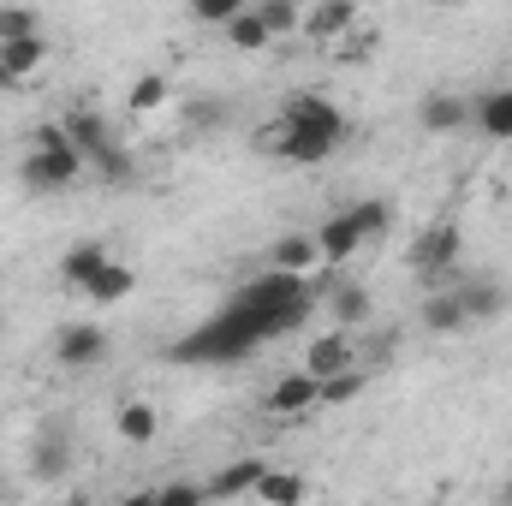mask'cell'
<instances>
[{"label":"cell","instance_id":"2","mask_svg":"<svg viewBox=\"0 0 512 506\" xmlns=\"http://www.w3.org/2000/svg\"><path fill=\"white\" fill-rule=\"evenodd\" d=\"M239 304H251L256 316H262V328H268V340H280V334H292V328L310 316L316 292H310L304 274H292V268H268V274H256L251 286L239 292Z\"/></svg>","mask_w":512,"mask_h":506},{"label":"cell","instance_id":"13","mask_svg":"<svg viewBox=\"0 0 512 506\" xmlns=\"http://www.w3.org/2000/svg\"><path fill=\"white\" fill-rule=\"evenodd\" d=\"M334 149H340V137H328V131L286 126V149H280V161H292V167H316V161H328Z\"/></svg>","mask_w":512,"mask_h":506},{"label":"cell","instance_id":"16","mask_svg":"<svg viewBox=\"0 0 512 506\" xmlns=\"http://www.w3.org/2000/svg\"><path fill=\"white\" fill-rule=\"evenodd\" d=\"M274 268H292V274L328 268V262H322V245H316V233H286V239L274 245Z\"/></svg>","mask_w":512,"mask_h":506},{"label":"cell","instance_id":"22","mask_svg":"<svg viewBox=\"0 0 512 506\" xmlns=\"http://www.w3.org/2000/svg\"><path fill=\"white\" fill-rule=\"evenodd\" d=\"M66 453H72V429H66V423H48V429L36 435V471L54 477V471L66 465Z\"/></svg>","mask_w":512,"mask_h":506},{"label":"cell","instance_id":"4","mask_svg":"<svg viewBox=\"0 0 512 506\" xmlns=\"http://www.w3.org/2000/svg\"><path fill=\"white\" fill-rule=\"evenodd\" d=\"M459 245H465V239H459V221H429L423 239L411 245V268H417L423 280H441V274L459 262Z\"/></svg>","mask_w":512,"mask_h":506},{"label":"cell","instance_id":"31","mask_svg":"<svg viewBox=\"0 0 512 506\" xmlns=\"http://www.w3.org/2000/svg\"><path fill=\"white\" fill-rule=\"evenodd\" d=\"M12 36H36V12L30 6H0V42Z\"/></svg>","mask_w":512,"mask_h":506},{"label":"cell","instance_id":"32","mask_svg":"<svg viewBox=\"0 0 512 506\" xmlns=\"http://www.w3.org/2000/svg\"><path fill=\"white\" fill-rule=\"evenodd\" d=\"M251 0H191V12L203 18V24H227V18H239Z\"/></svg>","mask_w":512,"mask_h":506},{"label":"cell","instance_id":"3","mask_svg":"<svg viewBox=\"0 0 512 506\" xmlns=\"http://www.w3.org/2000/svg\"><path fill=\"white\" fill-rule=\"evenodd\" d=\"M84 167H90L84 149H78V143H60V149H30V155L18 161V179H24L30 191H72Z\"/></svg>","mask_w":512,"mask_h":506},{"label":"cell","instance_id":"12","mask_svg":"<svg viewBox=\"0 0 512 506\" xmlns=\"http://www.w3.org/2000/svg\"><path fill=\"white\" fill-rule=\"evenodd\" d=\"M346 364H358L352 334H322V340H310V346H304V370H310L316 381L334 376V370H346Z\"/></svg>","mask_w":512,"mask_h":506},{"label":"cell","instance_id":"18","mask_svg":"<svg viewBox=\"0 0 512 506\" xmlns=\"http://www.w3.org/2000/svg\"><path fill=\"white\" fill-rule=\"evenodd\" d=\"M102 262H108V251H102V245H96V239H90V245H72V251L60 256V280H66V286H78V292H84V286H90V280H96V268H102Z\"/></svg>","mask_w":512,"mask_h":506},{"label":"cell","instance_id":"28","mask_svg":"<svg viewBox=\"0 0 512 506\" xmlns=\"http://www.w3.org/2000/svg\"><path fill=\"white\" fill-rule=\"evenodd\" d=\"M364 393V370H334V376H322V405H352Z\"/></svg>","mask_w":512,"mask_h":506},{"label":"cell","instance_id":"34","mask_svg":"<svg viewBox=\"0 0 512 506\" xmlns=\"http://www.w3.org/2000/svg\"><path fill=\"white\" fill-rule=\"evenodd\" d=\"M256 149H262V155H280V149H286V120H268V126L256 131Z\"/></svg>","mask_w":512,"mask_h":506},{"label":"cell","instance_id":"6","mask_svg":"<svg viewBox=\"0 0 512 506\" xmlns=\"http://www.w3.org/2000/svg\"><path fill=\"white\" fill-rule=\"evenodd\" d=\"M471 114H477V102H465V96H447V90H429V96L417 102V126L435 131V137H447V131H465V126H471Z\"/></svg>","mask_w":512,"mask_h":506},{"label":"cell","instance_id":"15","mask_svg":"<svg viewBox=\"0 0 512 506\" xmlns=\"http://www.w3.org/2000/svg\"><path fill=\"white\" fill-rule=\"evenodd\" d=\"M423 328H429V334H459V328H471L459 286H447V292H435V298L423 304Z\"/></svg>","mask_w":512,"mask_h":506},{"label":"cell","instance_id":"21","mask_svg":"<svg viewBox=\"0 0 512 506\" xmlns=\"http://www.w3.org/2000/svg\"><path fill=\"white\" fill-rule=\"evenodd\" d=\"M471 126L489 131V137H512V90H489L471 114Z\"/></svg>","mask_w":512,"mask_h":506},{"label":"cell","instance_id":"19","mask_svg":"<svg viewBox=\"0 0 512 506\" xmlns=\"http://www.w3.org/2000/svg\"><path fill=\"white\" fill-rule=\"evenodd\" d=\"M126 292H131V268H126V262H114V256H108V262L96 268V280L84 286V298H90V304H120Z\"/></svg>","mask_w":512,"mask_h":506},{"label":"cell","instance_id":"24","mask_svg":"<svg viewBox=\"0 0 512 506\" xmlns=\"http://www.w3.org/2000/svg\"><path fill=\"white\" fill-rule=\"evenodd\" d=\"M251 495H256V501H268V506H292V501H304V477H286V471H262Z\"/></svg>","mask_w":512,"mask_h":506},{"label":"cell","instance_id":"26","mask_svg":"<svg viewBox=\"0 0 512 506\" xmlns=\"http://www.w3.org/2000/svg\"><path fill=\"white\" fill-rule=\"evenodd\" d=\"M256 18L268 24V36H292V30L304 24V12H298V0H256Z\"/></svg>","mask_w":512,"mask_h":506},{"label":"cell","instance_id":"20","mask_svg":"<svg viewBox=\"0 0 512 506\" xmlns=\"http://www.w3.org/2000/svg\"><path fill=\"white\" fill-rule=\"evenodd\" d=\"M120 435H126L131 447H149V441L161 435V411H155V405H143V399L120 405Z\"/></svg>","mask_w":512,"mask_h":506},{"label":"cell","instance_id":"29","mask_svg":"<svg viewBox=\"0 0 512 506\" xmlns=\"http://www.w3.org/2000/svg\"><path fill=\"white\" fill-rule=\"evenodd\" d=\"M328 304H334L340 322H364V316H370V292H364V286H340Z\"/></svg>","mask_w":512,"mask_h":506},{"label":"cell","instance_id":"23","mask_svg":"<svg viewBox=\"0 0 512 506\" xmlns=\"http://www.w3.org/2000/svg\"><path fill=\"white\" fill-rule=\"evenodd\" d=\"M0 60H6L18 78H30V72L48 60V42H42V36H12V42H0Z\"/></svg>","mask_w":512,"mask_h":506},{"label":"cell","instance_id":"10","mask_svg":"<svg viewBox=\"0 0 512 506\" xmlns=\"http://www.w3.org/2000/svg\"><path fill=\"white\" fill-rule=\"evenodd\" d=\"M459 298H465V316H471V328L477 322H495V316H507L512 292L501 280H459Z\"/></svg>","mask_w":512,"mask_h":506},{"label":"cell","instance_id":"8","mask_svg":"<svg viewBox=\"0 0 512 506\" xmlns=\"http://www.w3.org/2000/svg\"><path fill=\"white\" fill-rule=\"evenodd\" d=\"M316 405H322V381L310 376V370L280 376L274 393H268V411H274V417H304V411H316Z\"/></svg>","mask_w":512,"mask_h":506},{"label":"cell","instance_id":"35","mask_svg":"<svg viewBox=\"0 0 512 506\" xmlns=\"http://www.w3.org/2000/svg\"><path fill=\"white\" fill-rule=\"evenodd\" d=\"M60 143H72L60 120H48V126H36V131H30V149H60Z\"/></svg>","mask_w":512,"mask_h":506},{"label":"cell","instance_id":"14","mask_svg":"<svg viewBox=\"0 0 512 506\" xmlns=\"http://www.w3.org/2000/svg\"><path fill=\"white\" fill-rule=\"evenodd\" d=\"M60 126H66V137H72V143L84 149V161H90V155H102V149L114 143V131H108V120H102L96 108H72V114H66Z\"/></svg>","mask_w":512,"mask_h":506},{"label":"cell","instance_id":"9","mask_svg":"<svg viewBox=\"0 0 512 506\" xmlns=\"http://www.w3.org/2000/svg\"><path fill=\"white\" fill-rule=\"evenodd\" d=\"M352 24H358V0H316L298 30H304L310 42H334V36H346Z\"/></svg>","mask_w":512,"mask_h":506},{"label":"cell","instance_id":"1","mask_svg":"<svg viewBox=\"0 0 512 506\" xmlns=\"http://www.w3.org/2000/svg\"><path fill=\"white\" fill-rule=\"evenodd\" d=\"M256 346H268V328H262V316H256L251 304H227L221 316H209L197 334H185V340H173L167 346V358L173 364H239V358H251Z\"/></svg>","mask_w":512,"mask_h":506},{"label":"cell","instance_id":"25","mask_svg":"<svg viewBox=\"0 0 512 506\" xmlns=\"http://www.w3.org/2000/svg\"><path fill=\"white\" fill-rule=\"evenodd\" d=\"M221 30H227V42H233V48H245V54H251V48H268V42H274V36H268V24L256 18V6H245L239 18H227Z\"/></svg>","mask_w":512,"mask_h":506},{"label":"cell","instance_id":"37","mask_svg":"<svg viewBox=\"0 0 512 506\" xmlns=\"http://www.w3.org/2000/svg\"><path fill=\"white\" fill-rule=\"evenodd\" d=\"M507 501H512V483H507Z\"/></svg>","mask_w":512,"mask_h":506},{"label":"cell","instance_id":"33","mask_svg":"<svg viewBox=\"0 0 512 506\" xmlns=\"http://www.w3.org/2000/svg\"><path fill=\"white\" fill-rule=\"evenodd\" d=\"M209 501V489H197V483H167V489H155V506H197Z\"/></svg>","mask_w":512,"mask_h":506},{"label":"cell","instance_id":"5","mask_svg":"<svg viewBox=\"0 0 512 506\" xmlns=\"http://www.w3.org/2000/svg\"><path fill=\"white\" fill-rule=\"evenodd\" d=\"M316 245H322V262H328V268H346L370 239H364V221H358L352 209H340V215H328V221L316 227Z\"/></svg>","mask_w":512,"mask_h":506},{"label":"cell","instance_id":"11","mask_svg":"<svg viewBox=\"0 0 512 506\" xmlns=\"http://www.w3.org/2000/svg\"><path fill=\"white\" fill-rule=\"evenodd\" d=\"M102 352H108V334L90 328V322H72V328L60 334V364H66V370H90Z\"/></svg>","mask_w":512,"mask_h":506},{"label":"cell","instance_id":"27","mask_svg":"<svg viewBox=\"0 0 512 506\" xmlns=\"http://www.w3.org/2000/svg\"><path fill=\"white\" fill-rule=\"evenodd\" d=\"M167 96H173V84H167L161 72H143V78L131 84V96H126V102H131V114H155V108H161Z\"/></svg>","mask_w":512,"mask_h":506},{"label":"cell","instance_id":"30","mask_svg":"<svg viewBox=\"0 0 512 506\" xmlns=\"http://www.w3.org/2000/svg\"><path fill=\"white\" fill-rule=\"evenodd\" d=\"M352 215L364 221V239H382L387 221H393V209H387L382 197H364V203H352Z\"/></svg>","mask_w":512,"mask_h":506},{"label":"cell","instance_id":"17","mask_svg":"<svg viewBox=\"0 0 512 506\" xmlns=\"http://www.w3.org/2000/svg\"><path fill=\"white\" fill-rule=\"evenodd\" d=\"M268 465L262 459H239V465H227V471H215L209 477V501H233V495H251L256 477H262Z\"/></svg>","mask_w":512,"mask_h":506},{"label":"cell","instance_id":"7","mask_svg":"<svg viewBox=\"0 0 512 506\" xmlns=\"http://www.w3.org/2000/svg\"><path fill=\"white\" fill-rule=\"evenodd\" d=\"M280 120H286V126H304V131H328V137H340V143H346V131H352L346 114H340L328 96H292V102L280 108Z\"/></svg>","mask_w":512,"mask_h":506},{"label":"cell","instance_id":"36","mask_svg":"<svg viewBox=\"0 0 512 506\" xmlns=\"http://www.w3.org/2000/svg\"><path fill=\"white\" fill-rule=\"evenodd\" d=\"M18 84H24V78H18V72H12L6 60H0V90H18Z\"/></svg>","mask_w":512,"mask_h":506}]
</instances>
